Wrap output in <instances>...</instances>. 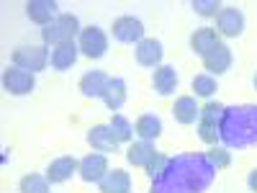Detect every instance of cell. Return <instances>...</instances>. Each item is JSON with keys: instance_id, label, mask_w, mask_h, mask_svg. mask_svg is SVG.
Masks as SVG:
<instances>
[{"instance_id": "1", "label": "cell", "mask_w": 257, "mask_h": 193, "mask_svg": "<svg viewBox=\"0 0 257 193\" xmlns=\"http://www.w3.org/2000/svg\"><path fill=\"white\" fill-rule=\"evenodd\" d=\"M82 29H80V21L75 13H59L57 21H52L49 26L41 29V39L44 44H52V47H59V44H72L75 36L80 39Z\"/></svg>"}, {"instance_id": "2", "label": "cell", "mask_w": 257, "mask_h": 193, "mask_svg": "<svg viewBox=\"0 0 257 193\" xmlns=\"http://www.w3.org/2000/svg\"><path fill=\"white\" fill-rule=\"evenodd\" d=\"M13 64L21 70H29V72H41L49 64V52L47 47H39V44H26V47H18L13 52Z\"/></svg>"}, {"instance_id": "3", "label": "cell", "mask_w": 257, "mask_h": 193, "mask_svg": "<svg viewBox=\"0 0 257 193\" xmlns=\"http://www.w3.org/2000/svg\"><path fill=\"white\" fill-rule=\"evenodd\" d=\"M77 47L88 59H100L108 52V36L98 26H88V29H82V34L77 39Z\"/></svg>"}, {"instance_id": "4", "label": "cell", "mask_w": 257, "mask_h": 193, "mask_svg": "<svg viewBox=\"0 0 257 193\" xmlns=\"http://www.w3.org/2000/svg\"><path fill=\"white\" fill-rule=\"evenodd\" d=\"M3 88L11 95H29L36 88V77H34V72L11 64V67L3 72Z\"/></svg>"}, {"instance_id": "5", "label": "cell", "mask_w": 257, "mask_h": 193, "mask_svg": "<svg viewBox=\"0 0 257 193\" xmlns=\"http://www.w3.org/2000/svg\"><path fill=\"white\" fill-rule=\"evenodd\" d=\"M88 144L93 147V152H103V155H111V152H118V139L113 134L111 124H98V126H90L88 134H85Z\"/></svg>"}, {"instance_id": "6", "label": "cell", "mask_w": 257, "mask_h": 193, "mask_svg": "<svg viewBox=\"0 0 257 193\" xmlns=\"http://www.w3.org/2000/svg\"><path fill=\"white\" fill-rule=\"evenodd\" d=\"M113 39L121 44H139L144 39V24L134 16H121L113 21Z\"/></svg>"}, {"instance_id": "7", "label": "cell", "mask_w": 257, "mask_h": 193, "mask_svg": "<svg viewBox=\"0 0 257 193\" xmlns=\"http://www.w3.org/2000/svg\"><path fill=\"white\" fill-rule=\"evenodd\" d=\"M108 157H105L103 152H90V155H85L80 160V167H77V173L85 183H100L103 175L108 173Z\"/></svg>"}, {"instance_id": "8", "label": "cell", "mask_w": 257, "mask_h": 193, "mask_svg": "<svg viewBox=\"0 0 257 193\" xmlns=\"http://www.w3.org/2000/svg\"><path fill=\"white\" fill-rule=\"evenodd\" d=\"M216 31L219 36L226 39H237L244 34V13L239 8H221V13L216 16Z\"/></svg>"}, {"instance_id": "9", "label": "cell", "mask_w": 257, "mask_h": 193, "mask_svg": "<svg viewBox=\"0 0 257 193\" xmlns=\"http://www.w3.org/2000/svg\"><path fill=\"white\" fill-rule=\"evenodd\" d=\"M231 49L224 44V41H219L213 49H208L203 57H201V62H203V70L208 72V75H224L229 67H231Z\"/></svg>"}, {"instance_id": "10", "label": "cell", "mask_w": 257, "mask_h": 193, "mask_svg": "<svg viewBox=\"0 0 257 193\" xmlns=\"http://www.w3.org/2000/svg\"><path fill=\"white\" fill-rule=\"evenodd\" d=\"M26 16L39 26H49L59 16V6L54 0H29L26 3Z\"/></svg>"}, {"instance_id": "11", "label": "cell", "mask_w": 257, "mask_h": 193, "mask_svg": "<svg viewBox=\"0 0 257 193\" xmlns=\"http://www.w3.org/2000/svg\"><path fill=\"white\" fill-rule=\"evenodd\" d=\"M162 54H165V49L157 39H142L134 49V57L142 67H155V70L162 64Z\"/></svg>"}, {"instance_id": "12", "label": "cell", "mask_w": 257, "mask_h": 193, "mask_svg": "<svg viewBox=\"0 0 257 193\" xmlns=\"http://www.w3.org/2000/svg\"><path fill=\"white\" fill-rule=\"evenodd\" d=\"M157 149H155V144L152 142H144V139H139V142H134V144H128V149H126V160H128V165H134V167H149L155 160H157Z\"/></svg>"}, {"instance_id": "13", "label": "cell", "mask_w": 257, "mask_h": 193, "mask_svg": "<svg viewBox=\"0 0 257 193\" xmlns=\"http://www.w3.org/2000/svg\"><path fill=\"white\" fill-rule=\"evenodd\" d=\"M111 77L100 72V70H93V72H85L80 77V93L85 98H103L105 95V88H108Z\"/></svg>"}, {"instance_id": "14", "label": "cell", "mask_w": 257, "mask_h": 193, "mask_svg": "<svg viewBox=\"0 0 257 193\" xmlns=\"http://www.w3.org/2000/svg\"><path fill=\"white\" fill-rule=\"evenodd\" d=\"M77 167H80V160H75L70 155L57 157L47 167V178H49V183H67L72 178V173H77Z\"/></svg>"}, {"instance_id": "15", "label": "cell", "mask_w": 257, "mask_h": 193, "mask_svg": "<svg viewBox=\"0 0 257 193\" xmlns=\"http://www.w3.org/2000/svg\"><path fill=\"white\" fill-rule=\"evenodd\" d=\"M98 188H100V193H132V175L121 167H113L103 175Z\"/></svg>"}, {"instance_id": "16", "label": "cell", "mask_w": 257, "mask_h": 193, "mask_svg": "<svg viewBox=\"0 0 257 193\" xmlns=\"http://www.w3.org/2000/svg\"><path fill=\"white\" fill-rule=\"evenodd\" d=\"M173 116H175V121L183 124V126L196 124V121L201 119V109H198L196 98H193V95H180V98L175 101V106H173Z\"/></svg>"}, {"instance_id": "17", "label": "cell", "mask_w": 257, "mask_h": 193, "mask_svg": "<svg viewBox=\"0 0 257 193\" xmlns=\"http://www.w3.org/2000/svg\"><path fill=\"white\" fill-rule=\"evenodd\" d=\"M219 31L216 29H208V26H203V29H196L193 31V36H190V52L193 54H198V57H203L208 49H213L219 44Z\"/></svg>"}, {"instance_id": "18", "label": "cell", "mask_w": 257, "mask_h": 193, "mask_svg": "<svg viewBox=\"0 0 257 193\" xmlns=\"http://www.w3.org/2000/svg\"><path fill=\"white\" fill-rule=\"evenodd\" d=\"M152 85L160 95H173L175 88H178V72L175 67H170V64H160L152 75Z\"/></svg>"}, {"instance_id": "19", "label": "cell", "mask_w": 257, "mask_h": 193, "mask_svg": "<svg viewBox=\"0 0 257 193\" xmlns=\"http://www.w3.org/2000/svg\"><path fill=\"white\" fill-rule=\"evenodd\" d=\"M77 54H80V47L75 44H59V47H52V67L54 70H70L72 64L77 62Z\"/></svg>"}, {"instance_id": "20", "label": "cell", "mask_w": 257, "mask_h": 193, "mask_svg": "<svg viewBox=\"0 0 257 193\" xmlns=\"http://www.w3.org/2000/svg\"><path fill=\"white\" fill-rule=\"evenodd\" d=\"M134 132H137L139 139H144V142H155V139L162 134V121H160V116H155V114H144V116L137 119Z\"/></svg>"}, {"instance_id": "21", "label": "cell", "mask_w": 257, "mask_h": 193, "mask_svg": "<svg viewBox=\"0 0 257 193\" xmlns=\"http://www.w3.org/2000/svg\"><path fill=\"white\" fill-rule=\"evenodd\" d=\"M103 101H105V106H108V111H118V109H123V103H126V80H121V77H111L108 88H105Z\"/></svg>"}, {"instance_id": "22", "label": "cell", "mask_w": 257, "mask_h": 193, "mask_svg": "<svg viewBox=\"0 0 257 193\" xmlns=\"http://www.w3.org/2000/svg\"><path fill=\"white\" fill-rule=\"evenodd\" d=\"M49 178L47 175H39V173H29V175H24L21 178V183H18V190L21 193H52L49 190Z\"/></svg>"}, {"instance_id": "23", "label": "cell", "mask_w": 257, "mask_h": 193, "mask_svg": "<svg viewBox=\"0 0 257 193\" xmlns=\"http://www.w3.org/2000/svg\"><path fill=\"white\" fill-rule=\"evenodd\" d=\"M190 85H193V93H196V98H211L213 93L219 90L216 80H213V75H208V72H201V75H196Z\"/></svg>"}, {"instance_id": "24", "label": "cell", "mask_w": 257, "mask_h": 193, "mask_svg": "<svg viewBox=\"0 0 257 193\" xmlns=\"http://www.w3.org/2000/svg\"><path fill=\"white\" fill-rule=\"evenodd\" d=\"M111 129H113V134H116L118 142H132V137L137 134V132H134V124L128 121V119H123L121 114H113V119H111Z\"/></svg>"}, {"instance_id": "25", "label": "cell", "mask_w": 257, "mask_h": 193, "mask_svg": "<svg viewBox=\"0 0 257 193\" xmlns=\"http://www.w3.org/2000/svg\"><path fill=\"white\" fill-rule=\"evenodd\" d=\"M190 8L196 11L198 16H203V18H211V16L216 18L221 13V3H219V0H193Z\"/></svg>"}, {"instance_id": "26", "label": "cell", "mask_w": 257, "mask_h": 193, "mask_svg": "<svg viewBox=\"0 0 257 193\" xmlns=\"http://www.w3.org/2000/svg\"><path fill=\"white\" fill-rule=\"evenodd\" d=\"M208 160H211V165L216 167V170H226L231 165V155L226 152L224 147H216V144L208 149Z\"/></svg>"}, {"instance_id": "27", "label": "cell", "mask_w": 257, "mask_h": 193, "mask_svg": "<svg viewBox=\"0 0 257 193\" xmlns=\"http://www.w3.org/2000/svg\"><path fill=\"white\" fill-rule=\"evenodd\" d=\"M198 137L206 142V144H216V124H211V121H203L198 119Z\"/></svg>"}, {"instance_id": "28", "label": "cell", "mask_w": 257, "mask_h": 193, "mask_svg": "<svg viewBox=\"0 0 257 193\" xmlns=\"http://www.w3.org/2000/svg\"><path fill=\"white\" fill-rule=\"evenodd\" d=\"M221 114H224V106L221 103H206L203 109H201V119L203 121H211V124H219Z\"/></svg>"}, {"instance_id": "29", "label": "cell", "mask_w": 257, "mask_h": 193, "mask_svg": "<svg viewBox=\"0 0 257 193\" xmlns=\"http://www.w3.org/2000/svg\"><path fill=\"white\" fill-rule=\"evenodd\" d=\"M165 162H167V157H165V155H157V160H155L152 165L147 167V173H149V175H155V173H160V170L165 167Z\"/></svg>"}, {"instance_id": "30", "label": "cell", "mask_w": 257, "mask_h": 193, "mask_svg": "<svg viewBox=\"0 0 257 193\" xmlns=\"http://www.w3.org/2000/svg\"><path fill=\"white\" fill-rule=\"evenodd\" d=\"M247 185H249V190H252V193H257V167H254V170H249V175H247Z\"/></svg>"}, {"instance_id": "31", "label": "cell", "mask_w": 257, "mask_h": 193, "mask_svg": "<svg viewBox=\"0 0 257 193\" xmlns=\"http://www.w3.org/2000/svg\"><path fill=\"white\" fill-rule=\"evenodd\" d=\"M254 90H257V75H254Z\"/></svg>"}]
</instances>
